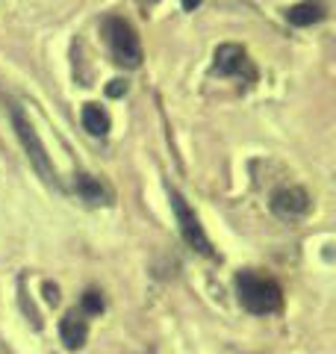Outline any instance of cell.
<instances>
[{"instance_id": "6da1fadb", "label": "cell", "mask_w": 336, "mask_h": 354, "mask_svg": "<svg viewBox=\"0 0 336 354\" xmlns=\"http://www.w3.org/2000/svg\"><path fill=\"white\" fill-rule=\"evenodd\" d=\"M236 295L239 304L254 316H268L277 313L283 304V292L272 278H260L254 272H239L236 274Z\"/></svg>"}, {"instance_id": "7a4b0ae2", "label": "cell", "mask_w": 336, "mask_h": 354, "mask_svg": "<svg viewBox=\"0 0 336 354\" xmlns=\"http://www.w3.org/2000/svg\"><path fill=\"white\" fill-rule=\"evenodd\" d=\"M9 118H12V127H15V133H18L21 145H24V151H27L32 169L39 171V177H41V180L48 183V186H59V180H56V169H53V162H50V157H48V151H44V145H41L36 127L30 124L27 113H24V109H21L18 104H9Z\"/></svg>"}, {"instance_id": "3957f363", "label": "cell", "mask_w": 336, "mask_h": 354, "mask_svg": "<svg viewBox=\"0 0 336 354\" xmlns=\"http://www.w3.org/2000/svg\"><path fill=\"white\" fill-rule=\"evenodd\" d=\"M104 32H106V41H109V50H112V59L124 68H139L142 65V41L136 36L124 18H106L104 21Z\"/></svg>"}, {"instance_id": "277c9868", "label": "cell", "mask_w": 336, "mask_h": 354, "mask_svg": "<svg viewBox=\"0 0 336 354\" xmlns=\"http://www.w3.org/2000/svg\"><path fill=\"white\" fill-rule=\"evenodd\" d=\"M168 195H171V207H174L177 225H180V236L186 239V245L192 248V251H198V254H204V257H216V251H212L209 239L204 234V227H200L198 216L192 213V207L186 204V198L177 192V189H168Z\"/></svg>"}, {"instance_id": "5b68a950", "label": "cell", "mask_w": 336, "mask_h": 354, "mask_svg": "<svg viewBox=\"0 0 336 354\" xmlns=\"http://www.w3.org/2000/svg\"><path fill=\"white\" fill-rule=\"evenodd\" d=\"M272 213L283 221H295L310 213V195L301 186H283L272 195Z\"/></svg>"}, {"instance_id": "8992f818", "label": "cell", "mask_w": 336, "mask_h": 354, "mask_svg": "<svg viewBox=\"0 0 336 354\" xmlns=\"http://www.w3.org/2000/svg\"><path fill=\"white\" fill-rule=\"evenodd\" d=\"M242 71H248V77H254V68L248 65V53H245V48H239V44H218L216 62H212V74L236 77Z\"/></svg>"}, {"instance_id": "52a82bcc", "label": "cell", "mask_w": 336, "mask_h": 354, "mask_svg": "<svg viewBox=\"0 0 336 354\" xmlns=\"http://www.w3.org/2000/svg\"><path fill=\"white\" fill-rule=\"evenodd\" d=\"M324 15H328V9H324L321 0H301V3L286 9V21L292 27H312L324 21Z\"/></svg>"}, {"instance_id": "ba28073f", "label": "cell", "mask_w": 336, "mask_h": 354, "mask_svg": "<svg viewBox=\"0 0 336 354\" xmlns=\"http://www.w3.org/2000/svg\"><path fill=\"white\" fill-rule=\"evenodd\" d=\"M59 337L65 342V348H83V342L88 337V325H86V319L83 313H77V310H71V313H65L62 316V322H59Z\"/></svg>"}, {"instance_id": "9c48e42d", "label": "cell", "mask_w": 336, "mask_h": 354, "mask_svg": "<svg viewBox=\"0 0 336 354\" xmlns=\"http://www.w3.org/2000/svg\"><path fill=\"white\" fill-rule=\"evenodd\" d=\"M74 186H77V195H80L83 201H88V204H109V192H106V186L100 183L97 177H92V174H77Z\"/></svg>"}, {"instance_id": "30bf717a", "label": "cell", "mask_w": 336, "mask_h": 354, "mask_svg": "<svg viewBox=\"0 0 336 354\" xmlns=\"http://www.w3.org/2000/svg\"><path fill=\"white\" fill-rule=\"evenodd\" d=\"M80 118H83V127L92 133V136H106L109 133V115L97 104H86Z\"/></svg>"}, {"instance_id": "8fae6325", "label": "cell", "mask_w": 336, "mask_h": 354, "mask_svg": "<svg viewBox=\"0 0 336 354\" xmlns=\"http://www.w3.org/2000/svg\"><path fill=\"white\" fill-rule=\"evenodd\" d=\"M83 310L86 313H100V310H104V295L97 290H86L83 292Z\"/></svg>"}, {"instance_id": "7c38bea8", "label": "cell", "mask_w": 336, "mask_h": 354, "mask_svg": "<svg viewBox=\"0 0 336 354\" xmlns=\"http://www.w3.org/2000/svg\"><path fill=\"white\" fill-rule=\"evenodd\" d=\"M124 92H127V83H124V80H112V83L106 86V95H109V97H121Z\"/></svg>"}, {"instance_id": "4fadbf2b", "label": "cell", "mask_w": 336, "mask_h": 354, "mask_svg": "<svg viewBox=\"0 0 336 354\" xmlns=\"http://www.w3.org/2000/svg\"><path fill=\"white\" fill-rule=\"evenodd\" d=\"M44 298H48L50 304H56V301H59V290H56L53 283H44Z\"/></svg>"}, {"instance_id": "5bb4252c", "label": "cell", "mask_w": 336, "mask_h": 354, "mask_svg": "<svg viewBox=\"0 0 336 354\" xmlns=\"http://www.w3.org/2000/svg\"><path fill=\"white\" fill-rule=\"evenodd\" d=\"M180 3H183L186 12H192V9H198L200 3H204V0H180Z\"/></svg>"}]
</instances>
